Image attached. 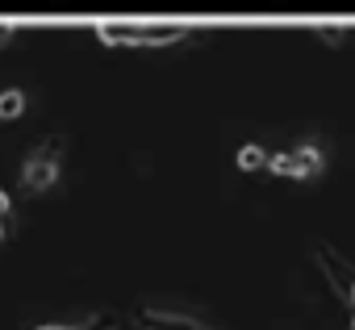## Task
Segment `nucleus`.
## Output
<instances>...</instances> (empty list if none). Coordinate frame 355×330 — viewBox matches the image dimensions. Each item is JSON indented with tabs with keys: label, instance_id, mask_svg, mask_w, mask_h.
Returning a JSON list of instances; mask_svg holds the SVG:
<instances>
[{
	"label": "nucleus",
	"instance_id": "nucleus-12",
	"mask_svg": "<svg viewBox=\"0 0 355 330\" xmlns=\"http://www.w3.org/2000/svg\"><path fill=\"white\" fill-rule=\"evenodd\" d=\"M0 238H5V222H0Z\"/></svg>",
	"mask_w": 355,
	"mask_h": 330
},
{
	"label": "nucleus",
	"instance_id": "nucleus-7",
	"mask_svg": "<svg viewBox=\"0 0 355 330\" xmlns=\"http://www.w3.org/2000/svg\"><path fill=\"white\" fill-rule=\"evenodd\" d=\"M21 113H26V92L21 88L0 92V117H21Z\"/></svg>",
	"mask_w": 355,
	"mask_h": 330
},
{
	"label": "nucleus",
	"instance_id": "nucleus-1",
	"mask_svg": "<svg viewBox=\"0 0 355 330\" xmlns=\"http://www.w3.org/2000/svg\"><path fill=\"white\" fill-rule=\"evenodd\" d=\"M193 34H197V26H189V21H130V17L96 21V38L105 46H175Z\"/></svg>",
	"mask_w": 355,
	"mask_h": 330
},
{
	"label": "nucleus",
	"instance_id": "nucleus-4",
	"mask_svg": "<svg viewBox=\"0 0 355 330\" xmlns=\"http://www.w3.org/2000/svg\"><path fill=\"white\" fill-rule=\"evenodd\" d=\"M268 168L276 176H297V180H309L322 172V150L318 146H297V150H280V155H268Z\"/></svg>",
	"mask_w": 355,
	"mask_h": 330
},
{
	"label": "nucleus",
	"instance_id": "nucleus-3",
	"mask_svg": "<svg viewBox=\"0 0 355 330\" xmlns=\"http://www.w3.org/2000/svg\"><path fill=\"white\" fill-rule=\"evenodd\" d=\"M59 163H63V142H59V138H46V142L26 159L21 184H26L30 193H46V189L59 180Z\"/></svg>",
	"mask_w": 355,
	"mask_h": 330
},
{
	"label": "nucleus",
	"instance_id": "nucleus-10",
	"mask_svg": "<svg viewBox=\"0 0 355 330\" xmlns=\"http://www.w3.org/2000/svg\"><path fill=\"white\" fill-rule=\"evenodd\" d=\"M0 222H9V197L0 193Z\"/></svg>",
	"mask_w": 355,
	"mask_h": 330
},
{
	"label": "nucleus",
	"instance_id": "nucleus-9",
	"mask_svg": "<svg viewBox=\"0 0 355 330\" xmlns=\"http://www.w3.org/2000/svg\"><path fill=\"white\" fill-rule=\"evenodd\" d=\"M313 30H318V38L330 42V46H343V42H347V30H343V26H313Z\"/></svg>",
	"mask_w": 355,
	"mask_h": 330
},
{
	"label": "nucleus",
	"instance_id": "nucleus-11",
	"mask_svg": "<svg viewBox=\"0 0 355 330\" xmlns=\"http://www.w3.org/2000/svg\"><path fill=\"white\" fill-rule=\"evenodd\" d=\"M9 38H13V26H9V21H0V42H9Z\"/></svg>",
	"mask_w": 355,
	"mask_h": 330
},
{
	"label": "nucleus",
	"instance_id": "nucleus-5",
	"mask_svg": "<svg viewBox=\"0 0 355 330\" xmlns=\"http://www.w3.org/2000/svg\"><path fill=\"white\" fill-rule=\"evenodd\" d=\"M313 255H318V263H322L326 280L334 284V293H338V297H347V301L355 305V268H351L334 247H326V243H318V247H313Z\"/></svg>",
	"mask_w": 355,
	"mask_h": 330
},
{
	"label": "nucleus",
	"instance_id": "nucleus-8",
	"mask_svg": "<svg viewBox=\"0 0 355 330\" xmlns=\"http://www.w3.org/2000/svg\"><path fill=\"white\" fill-rule=\"evenodd\" d=\"M239 168H243V172H259V168H268L263 146H243V150H239Z\"/></svg>",
	"mask_w": 355,
	"mask_h": 330
},
{
	"label": "nucleus",
	"instance_id": "nucleus-2",
	"mask_svg": "<svg viewBox=\"0 0 355 330\" xmlns=\"http://www.w3.org/2000/svg\"><path fill=\"white\" fill-rule=\"evenodd\" d=\"M134 322H138V330H222L218 322H205L193 309H171V305H159V301L142 305L134 313Z\"/></svg>",
	"mask_w": 355,
	"mask_h": 330
},
{
	"label": "nucleus",
	"instance_id": "nucleus-6",
	"mask_svg": "<svg viewBox=\"0 0 355 330\" xmlns=\"http://www.w3.org/2000/svg\"><path fill=\"white\" fill-rule=\"evenodd\" d=\"M38 330H117V322L109 313H92V318H84L76 326H38Z\"/></svg>",
	"mask_w": 355,
	"mask_h": 330
}]
</instances>
